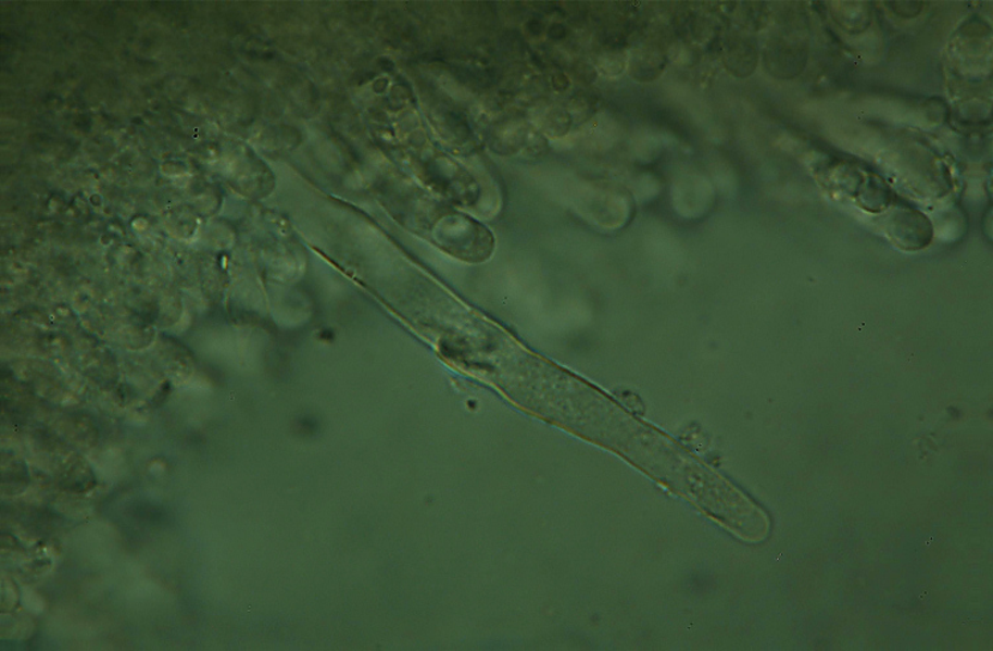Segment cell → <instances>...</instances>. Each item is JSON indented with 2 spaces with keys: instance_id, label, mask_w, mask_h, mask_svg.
<instances>
[{
  "instance_id": "6da1fadb",
  "label": "cell",
  "mask_w": 993,
  "mask_h": 651,
  "mask_svg": "<svg viewBox=\"0 0 993 651\" xmlns=\"http://www.w3.org/2000/svg\"><path fill=\"white\" fill-rule=\"evenodd\" d=\"M888 234L900 247L916 251L929 245L932 227L920 212L900 206L889 216Z\"/></svg>"
}]
</instances>
